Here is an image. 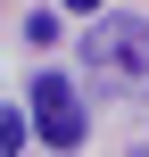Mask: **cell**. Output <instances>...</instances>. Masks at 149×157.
<instances>
[{"label":"cell","instance_id":"obj_4","mask_svg":"<svg viewBox=\"0 0 149 157\" xmlns=\"http://www.w3.org/2000/svg\"><path fill=\"white\" fill-rule=\"evenodd\" d=\"M66 8H75V17H100V0H66Z\"/></svg>","mask_w":149,"mask_h":157},{"label":"cell","instance_id":"obj_1","mask_svg":"<svg viewBox=\"0 0 149 157\" xmlns=\"http://www.w3.org/2000/svg\"><path fill=\"white\" fill-rule=\"evenodd\" d=\"M83 66L100 91H141L149 83V17H100L83 41Z\"/></svg>","mask_w":149,"mask_h":157},{"label":"cell","instance_id":"obj_3","mask_svg":"<svg viewBox=\"0 0 149 157\" xmlns=\"http://www.w3.org/2000/svg\"><path fill=\"white\" fill-rule=\"evenodd\" d=\"M0 149H25V108H0Z\"/></svg>","mask_w":149,"mask_h":157},{"label":"cell","instance_id":"obj_2","mask_svg":"<svg viewBox=\"0 0 149 157\" xmlns=\"http://www.w3.org/2000/svg\"><path fill=\"white\" fill-rule=\"evenodd\" d=\"M33 132H41L50 149H83V132H91L83 91H75L58 66H41V75H33Z\"/></svg>","mask_w":149,"mask_h":157}]
</instances>
